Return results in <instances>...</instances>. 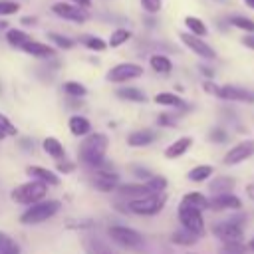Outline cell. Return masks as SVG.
<instances>
[{
    "mask_svg": "<svg viewBox=\"0 0 254 254\" xmlns=\"http://www.w3.org/2000/svg\"><path fill=\"white\" fill-rule=\"evenodd\" d=\"M155 103L159 105H167V107H181L183 105V99L175 93H169V91H163V93H157L155 97Z\"/></svg>",
    "mask_w": 254,
    "mask_h": 254,
    "instance_id": "30",
    "label": "cell"
},
{
    "mask_svg": "<svg viewBox=\"0 0 254 254\" xmlns=\"http://www.w3.org/2000/svg\"><path fill=\"white\" fill-rule=\"evenodd\" d=\"M107 147H109L107 135H105V133H93V135H89V137L81 143V147H79V159H81L85 165L101 167L103 161H105Z\"/></svg>",
    "mask_w": 254,
    "mask_h": 254,
    "instance_id": "1",
    "label": "cell"
},
{
    "mask_svg": "<svg viewBox=\"0 0 254 254\" xmlns=\"http://www.w3.org/2000/svg\"><path fill=\"white\" fill-rule=\"evenodd\" d=\"M69 131H71V135H77V137H83V135H87L89 131H91V123H89V119H85V117H81V115H73V117H69Z\"/></svg>",
    "mask_w": 254,
    "mask_h": 254,
    "instance_id": "20",
    "label": "cell"
},
{
    "mask_svg": "<svg viewBox=\"0 0 254 254\" xmlns=\"http://www.w3.org/2000/svg\"><path fill=\"white\" fill-rule=\"evenodd\" d=\"M81 42H83L89 50H95V52H103V50L107 48V44H105L101 38H97V36H83Z\"/></svg>",
    "mask_w": 254,
    "mask_h": 254,
    "instance_id": "35",
    "label": "cell"
},
{
    "mask_svg": "<svg viewBox=\"0 0 254 254\" xmlns=\"http://www.w3.org/2000/svg\"><path fill=\"white\" fill-rule=\"evenodd\" d=\"M228 24H232L234 28L238 30H244V32H254V20L252 18H246V16H240V14H234L228 18Z\"/></svg>",
    "mask_w": 254,
    "mask_h": 254,
    "instance_id": "31",
    "label": "cell"
},
{
    "mask_svg": "<svg viewBox=\"0 0 254 254\" xmlns=\"http://www.w3.org/2000/svg\"><path fill=\"white\" fill-rule=\"evenodd\" d=\"M190 143H192L190 137H181V139H177L175 143H171V145L165 149V157H167V159H177V157L185 155L187 149L190 147Z\"/></svg>",
    "mask_w": 254,
    "mask_h": 254,
    "instance_id": "19",
    "label": "cell"
},
{
    "mask_svg": "<svg viewBox=\"0 0 254 254\" xmlns=\"http://www.w3.org/2000/svg\"><path fill=\"white\" fill-rule=\"evenodd\" d=\"M64 91L67 95H71V97H83L87 93V89L81 83H77V81H65L64 83Z\"/></svg>",
    "mask_w": 254,
    "mask_h": 254,
    "instance_id": "34",
    "label": "cell"
},
{
    "mask_svg": "<svg viewBox=\"0 0 254 254\" xmlns=\"http://www.w3.org/2000/svg\"><path fill=\"white\" fill-rule=\"evenodd\" d=\"M240 206H242L240 198L234 196L232 192H220L208 198V208L212 210H240Z\"/></svg>",
    "mask_w": 254,
    "mask_h": 254,
    "instance_id": "13",
    "label": "cell"
},
{
    "mask_svg": "<svg viewBox=\"0 0 254 254\" xmlns=\"http://www.w3.org/2000/svg\"><path fill=\"white\" fill-rule=\"evenodd\" d=\"M234 189V179L232 177H214V181H210L208 190H212V194H220V192H230Z\"/></svg>",
    "mask_w": 254,
    "mask_h": 254,
    "instance_id": "21",
    "label": "cell"
},
{
    "mask_svg": "<svg viewBox=\"0 0 254 254\" xmlns=\"http://www.w3.org/2000/svg\"><path fill=\"white\" fill-rule=\"evenodd\" d=\"M14 244H16V242H14L6 232H2V230H0V254H4V252H6L8 248H12Z\"/></svg>",
    "mask_w": 254,
    "mask_h": 254,
    "instance_id": "41",
    "label": "cell"
},
{
    "mask_svg": "<svg viewBox=\"0 0 254 254\" xmlns=\"http://www.w3.org/2000/svg\"><path fill=\"white\" fill-rule=\"evenodd\" d=\"M254 155V139H246L236 143L226 155H224V165H238Z\"/></svg>",
    "mask_w": 254,
    "mask_h": 254,
    "instance_id": "10",
    "label": "cell"
},
{
    "mask_svg": "<svg viewBox=\"0 0 254 254\" xmlns=\"http://www.w3.org/2000/svg\"><path fill=\"white\" fill-rule=\"evenodd\" d=\"M58 171L60 173H71L73 171V165L71 163H65V161L64 163H58Z\"/></svg>",
    "mask_w": 254,
    "mask_h": 254,
    "instance_id": "47",
    "label": "cell"
},
{
    "mask_svg": "<svg viewBox=\"0 0 254 254\" xmlns=\"http://www.w3.org/2000/svg\"><path fill=\"white\" fill-rule=\"evenodd\" d=\"M119 194L123 196H129V198H141V196H147L151 194V189L147 185H139V183H129V185H119L117 187Z\"/></svg>",
    "mask_w": 254,
    "mask_h": 254,
    "instance_id": "17",
    "label": "cell"
},
{
    "mask_svg": "<svg viewBox=\"0 0 254 254\" xmlns=\"http://www.w3.org/2000/svg\"><path fill=\"white\" fill-rule=\"evenodd\" d=\"M48 38L58 46V48H64V50H69V48H73V40H69V38H65V36H62V34H56V32H52V34H48Z\"/></svg>",
    "mask_w": 254,
    "mask_h": 254,
    "instance_id": "36",
    "label": "cell"
},
{
    "mask_svg": "<svg viewBox=\"0 0 254 254\" xmlns=\"http://www.w3.org/2000/svg\"><path fill=\"white\" fill-rule=\"evenodd\" d=\"M157 139V133L151 129H141V131H133L127 137V145L131 147H147Z\"/></svg>",
    "mask_w": 254,
    "mask_h": 254,
    "instance_id": "16",
    "label": "cell"
},
{
    "mask_svg": "<svg viewBox=\"0 0 254 254\" xmlns=\"http://www.w3.org/2000/svg\"><path fill=\"white\" fill-rule=\"evenodd\" d=\"M185 24H187V28L190 30V34H194V36H206V24L200 20V18H196V16H187L185 18Z\"/></svg>",
    "mask_w": 254,
    "mask_h": 254,
    "instance_id": "28",
    "label": "cell"
},
{
    "mask_svg": "<svg viewBox=\"0 0 254 254\" xmlns=\"http://www.w3.org/2000/svg\"><path fill=\"white\" fill-rule=\"evenodd\" d=\"M242 44H244L246 48H250V50H254V32H250V34H246V36L242 38Z\"/></svg>",
    "mask_w": 254,
    "mask_h": 254,
    "instance_id": "46",
    "label": "cell"
},
{
    "mask_svg": "<svg viewBox=\"0 0 254 254\" xmlns=\"http://www.w3.org/2000/svg\"><path fill=\"white\" fill-rule=\"evenodd\" d=\"M143 75V67L139 64H117L113 65L109 71H107V81H113V83H123V81H129V79H137Z\"/></svg>",
    "mask_w": 254,
    "mask_h": 254,
    "instance_id": "8",
    "label": "cell"
},
{
    "mask_svg": "<svg viewBox=\"0 0 254 254\" xmlns=\"http://www.w3.org/2000/svg\"><path fill=\"white\" fill-rule=\"evenodd\" d=\"M93 185H95V189H99L101 192H111V190L117 187L115 183H107V181H101V179H95Z\"/></svg>",
    "mask_w": 254,
    "mask_h": 254,
    "instance_id": "42",
    "label": "cell"
},
{
    "mask_svg": "<svg viewBox=\"0 0 254 254\" xmlns=\"http://www.w3.org/2000/svg\"><path fill=\"white\" fill-rule=\"evenodd\" d=\"M2 137H4V135H2V131H0V139H2Z\"/></svg>",
    "mask_w": 254,
    "mask_h": 254,
    "instance_id": "56",
    "label": "cell"
},
{
    "mask_svg": "<svg viewBox=\"0 0 254 254\" xmlns=\"http://www.w3.org/2000/svg\"><path fill=\"white\" fill-rule=\"evenodd\" d=\"M4 254H20V248H18V244H14L12 248H8Z\"/></svg>",
    "mask_w": 254,
    "mask_h": 254,
    "instance_id": "51",
    "label": "cell"
},
{
    "mask_svg": "<svg viewBox=\"0 0 254 254\" xmlns=\"http://www.w3.org/2000/svg\"><path fill=\"white\" fill-rule=\"evenodd\" d=\"M20 10L18 2H8V0H0V16H10L16 14Z\"/></svg>",
    "mask_w": 254,
    "mask_h": 254,
    "instance_id": "39",
    "label": "cell"
},
{
    "mask_svg": "<svg viewBox=\"0 0 254 254\" xmlns=\"http://www.w3.org/2000/svg\"><path fill=\"white\" fill-rule=\"evenodd\" d=\"M22 50H24L26 54H30V56H36V58H52V56H56V50H54L52 46L42 44V42H34V40L26 42V44L22 46Z\"/></svg>",
    "mask_w": 254,
    "mask_h": 254,
    "instance_id": "15",
    "label": "cell"
},
{
    "mask_svg": "<svg viewBox=\"0 0 254 254\" xmlns=\"http://www.w3.org/2000/svg\"><path fill=\"white\" fill-rule=\"evenodd\" d=\"M165 202H167V194H165L163 190H161V192H151V194H147V196L133 198V200L129 202V210L135 212V214H145V216H149V214L161 212L163 206H165Z\"/></svg>",
    "mask_w": 254,
    "mask_h": 254,
    "instance_id": "4",
    "label": "cell"
},
{
    "mask_svg": "<svg viewBox=\"0 0 254 254\" xmlns=\"http://www.w3.org/2000/svg\"><path fill=\"white\" fill-rule=\"evenodd\" d=\"M218 2H222V0H218Z\"/></svg>",
    "mask_w": 254,
    "mask_h": 254,
    "instance_id": "58",
    "label": "cell"
},
{
    "mask_svg": "<svg viewBox=\"0 0 254 254\" xmlns=\"http://www.w3.org/2000/svg\"><path fill=\"white\" fill-rule=\"evenodd\" d=\"M244 2H246V6H250L254 10V0H244Z\"/></svg>",
    "mask_w": 254,
    "mask_h": 254,
    "instance_id": "54",
    "label": "cell"
},
{
    "mask_svg": "<svg viewBox=\"0 0 254 254\" xmlns=\"http://www.w3.org/2000/svg\"><path fill=\"white\" fill-rule=\"evenodd\" d=\"M179 222L183 224V228L202 236L204 234V220H202V210L194 208V206H189L185 202H181L179 206Z\"/></svg>",
    "mask_w": 254,
    "mask_h": 254,
    "instance_id": "6",
    "label": "cell"
},
{
    "mask_svg": "<svg viewBox=\"0 0 254 254\" xmlns=\"http://www.w3.org/2000/svg\"><path fill=\"white\" fill-rule=\"evenodd\" d=\"M181 202H185V204H189V206H194V208H198V210L208 208V198H206L204 194H200V192H187Z\"/></svg>",
    "mask_w": 254,
    "mask_h": 254,
    "instance_id": "26",
    "label": "cell"
},
{
    "mask_svg": "<svg viewBox=\"0 0 254 254\" xmlns=\"http://www.w3.org/2000/svg\"><path fill=\"white\" fill-rule=\"evenodd\" d=\"M58 210H60V202L58 200H44V202L38 200L26 212H22L20 222L22 224H40V222L52 218Z\"/></svg>",
    "mask_w": 254,
    "mask_h": 254,
    "instance_id": "3",
    "label": "cell"
},
{
    "mask_svg": "<svg viewBox=\"0 0 254 254\" xmlns=\"http://www.w3.org/2000/svg\"><path fill=\"white\" fill-rule=\"evenodd\" d=\"M202 87H204V91H208V93H212V95H214V93H216V89H218V85H216V83H212V81H204V83H202Z\"/></svg>",
    "mask_w": 254,
    "mask_h": 254,
    "instance_id": "48",
    "label": "cell"
},
{
    "mask_svg": "<svg viewBox=\"0 0 254 254\" xmlns=\"http://www.w3.org/2000/svg\"><path fill=\"white\" fill-rule=\"evenodd\" d=\"M0 131H2L4 137H6V135H8V137H14V135L18 133V129L14 127V123H12L6 115H2V113H0Z\"/></svg>",
    "mask_w": 254,
    "mask_h": 254,
    "instance_id": "38",
    "label": "cell"
},
{
    "mask_svg": "<svg viewBox=\"0 0 254 254\" xmlns=\"http://www.w3.org/2000/svg\"><path fill=\"white\" fill-rule=\"evenodd\" d=\"M248 248H250V250H254V238H252V240L248 242Z\"/></svg>",
    "mask_w": 254,
    "mask_h": 254,
    "instance_id": "55",
    "label": "cell"
},
{
    "mask_svg": "<svg viewBox=\"0 0 254 254\" xmlns=\"http://www.w3.org/2000/svg\"><path fill=\"white\" fill-rule=\"evenodd\" d=\"M46 190H48L46 183H42L38 179H32V181H28L24 185H18L10 192V196H12V200H16L20 204H34V202H38V200H42L46 196Z\"/></svg>",
    "mask_w": 254,
    "mask_h": 254,
    "instance_id": "2",
    "label": "cell"
},
{
    "mask_svg": "<svg viewBox=\"0 0 254 254\" xmlns=\"http://www.w3.org/2000/svg\"><path fill=\"white\" fill-rule=\"evenodd\" d=\"M52 12L65 18V20H71V22H85L87 20V12L85 8L77 6V4H67V2H56L52 6Z\"/></svg>",
    "mask_w": 254,
    "mask_h": 254,
    "instance_id": "12",
    "label": "cell"
},
{
    "mask_svg": "<svg viewBox=\"0 0 254 254\" xmlns=\"http://www.w3.org/2000/svg\"><path fill=\"white\" fill-rule=\"evenodd\" d=\"M218 254H246V246L242 242H222Z\"/></svg>",
    "mask_w": 254,
    "mask_h": 254,
    "instance_id": "33",
    "label": "cell"
},
{
    "mask_svg": "<svg viewBox=\"0 0 254 254\" xmlns=\"http://www.w3.org/2000/svg\"><path fill=\"white\" fill-rule=\"evenodd\" d=\"M73 4H77V6H81V8H89V0H71Z\"/></svg>",
    "mask_w": 254,
    "mask_h": 254,
    "instance_id": "50",
    "label": "cell"
},
{
    "mask_svg": "<svg viewBox=\"0 0 254 254\" xmlns=\"http://www.w3.org/2000/svg\"><path fill=\"white\" fill-rule=\"evenodd\" d=\"M200 71H202L206 77H212V69H210V67H204V65H202V67H200Z\"/></svg>",
    "mask_w": 254,
    "mask_h": 254,
    "instance_id": "52",
    "label": "cell"
},
{
    "mask_svg": "<svg viewBox=\"0 0 254 254\" xmlns=\"http://www.w3.org/2000/svg\"><path fill=\"white\" fill-rule=\"evenodd\" d=\"M133 173H135L139 179H145V181L153 177V173H151V171H147V169H143V167H133Z\"/></svg>",
    "mask_w": 254,
    "mask_h": 254,
    "instance_id": "45",
    "label": "cell"
},
{
    "mask_svg": "<svg viewBox=\"0 0 254 254\" xmlns=\"http://www.w3.org/2000/svg\"><path fill=\"white\" fill-rule=\"evenodd\" d=\"M246 194H248L250 198H254V185H248V187H246Z\"/></svg>",
    "mask_w": 254,
    "mask_h": 254,
    "instance_id": "53",
    "label": "cell"
},
{
    "mask_svg": "<svg viewBox=\"0 0 254 254\" xmlns=\"http://www.w3.org/2000/svg\"><path fill=\"white\" fill-rule=\"evenodd\" d=\"M149 64H151V67H153L157 73H169V71L173 69V64H171V60H169L167 56H161V54H155V56H151Z\"/></svg>",
    "mask_w": 254,
    "mask_h": 254,
    "instance_id": "25",
    "label": "cell"
},
{
    "mask_svg": "<svg viewBox=\"0 0 254 254\" xmlns=\"http://www.w3.org/2000/svg\"><path fill=\"white\" fill-rule=\"evenodd\" d=\"M181 40H183V44H185L190 52H194L196 56H200V58H204V60H214V58H216V52H214L204 40H200V36H194V34H190V32H183V34H181Z\"/></svg>",
    "mask_w": 254,
    "mask_h": 254,
    "instance_id": "9",
    "label": "cell"
},
{
    "mask_svg": "<svg viewBox=\"0 0 254 254\" xmlns=\"http://www.w3.org/2000/svg\"><path fill=\"white\" fill-rule=\"evenodd\" d=\"M117 97L127 99V101H137V103L147 101V95L141 89H137V87H119L117 89Z\"/></svg>",
    "mask_w": 254,
    "mask_h": 254,
    "instance_id": "24",
    "label": "cell"
},
{
    "mask_svg": "<svg viewBox=\"0 0 254 254\" xmlns=\"http://www.w3.org/2000/svg\"><path fill=\"white\" fill-rule=\"evenodd\" d=\"M95 179H101V181H107V183H115V185H117L119 175H115V173H105V171H97V173H95Z\"/></svg>",
    "mask_w": 254,
    "mask_h": 254,
    "instance_id": "44",
    "label": "cell"
},
{
    "mask_svg": "<svg viewBox=\"0 0 254 254\" xmlns=\"http://www.w3.org/2000/svg\"><path fill=\"white\" fill-rule=\"evenodd\" d=\"M107 234L119 246H125V248H139V246H143V236L137 230L129 228V226H119V224L117 226H109Z\"/></svg>",
    "mask_w": 254,
    "mask_h": 254,
    "instance_id": "7",
    "label": "cell"
},
{
    "mask_svg": "<svg viewBox=\"0 0 254 254\" xmlns=\"http://www.w3.org/2000/svg\"><path fill=\"white\" fill-rule=\"evenodd\" d=\"M226 137H228V135H226V131H224V129H220V127H216V129H212V131H210V139H212L214 143H224V141H226Z\"/></svg>",
    "mask_w": 254,
    "mask_h": 254,
    "instance_id": "43",
    "label": "cell"
},
{
    "mask_svg": "<svg viewBox=\"0 0 254 254\" xmlns=\"http://www.w3.org/2000/svg\"><path fill=\"white\" fill-rule=\"evenodd\" d=\"M198 234H194V232H190V230H187V228H183V230H177V232H173V236H171V240H173V244H181V246H190V244H196L198 242Z\"/></svg>",
    "mask_w": 254,
    "mask_h": 254,
    "instance_id": "23",
    "label": "cell"
},
{
    "mask_svg": "<svg viewBox=\"0 0 254 254\" xmlns=\"http://www.w3.org/2000/svg\"><path fill=\"white\" fill-rule=\"evenodd\" d=\"M42 147H44V151H46L50 157H54V159H64V157H65L64 145H62L56 137H46L44 143H42Z\"/></svg>",
    "mask_w": 254,
    "mask_h": 254,
    "instance_id": "22",
    "label": "cell"
},
{
    "mask_svg": "<svg viewBox=\"0 0 254 254\" xmlns=\"http://www.w3.org/2000/svg\"><path fill=\"white\" fill-rule=\"evenodd\" d=\"M22 24H26V26H34V24H36V18H34V16H24V18H22Z\"/></svg>",
    "mask_w": 254,
    "mask_h": 254,
    "instance_id": "49",
    "label": "cell"
},
{
    "mask_svg": "<svg viewBox=\"0 0 254 254\" xmlns=\"http://www.w3.org/2000/svg\"><path fill=\"white\" fill-rule=\"evenodd\" d=\"M212 173H214V169H212L210 165H198V167H194V169L189 171V181H192V183H202V181H206Z\"/></svg>",
    "mask_w": 254,
    "mask_h": 254,
    "instance_id": "27",
    "label": "cell"
},
{
    "mask_svg": "<svg viewBox=\"0 0 254 254\" xmlns=\"http://www.w3.org/2000/svg\"><path fill=\"white\" fill-rule=\"evenodd\" d=\"M141 6H143L145 12H149V14H157V12L161 10L163 2H161V0H141Z\"/></svg>",
    "mask_w": 254,
    "mask_h": 254,
    "instance_id": "40",
    "label": "cell"
},
{
    "mask_svg": "<svg viewBox=\"0 0 254 254\" xmlns=\"http://www.w3.org/2000/svg\"><path fill=\"white\" fill-rule=\"evenodd\" d=\"M26 173H28L32 179H38V181H42V183H46V185H52V187L60 185V177H58L54 171H50V169H44V167H38V165H30V167L26 169Z\"/></svg>",
    "mask_w": 254,
    "mask_h": 254,
    "instance_id": "14",
    "label": "cell"
},
{
    "mask_svg": "<svg viewBox=\"0 0 254 254\" xmlns=\"http://www.w3.org/2000/svg\"><path fill=\"white\" fill-rule=\"evenodd\" d=\"M145 185L151 189V192H161V190H165L167 181H165L163 177H159V175H153L151 179H147V183H145Z\"/></svg>",
    "mask_w": 254,
    "mask_h": 254,
    "instance_id": "37",
    "label": "cell"
},
{
    "mask_svg": "<svg viewBox=\"0 0 254 254\" xmlns=\"http://www.w3.org/2000/svg\"><path fill=\"white\" fill-rule=\"evenodd\" d=\"M6 40H8L10 46L22 50V46H24L26 42H30L32 38H30L26 32H22V30H8V32H6Z\"/></svg>",
    "mask_w": 254,
    "mask_h": 254,
    "instance_id": "29",
    "label": "cell"
},
{
    "mask_svg": "<svg viewBox=\"0 0 254 254\" xmlns=\"http://www.w3.org/2000/svg\"><path fill=\"white\" fill-rule=\"evenodd\" d=\"M83 250H85V254H115L105 242H101L99 238H93V236L83 238Z\"/></svg>",
    "mask_w": 254,
    "mask_h": 254,
    "instance_id": "18",
    "label": "cell"
},
{
    "mask_svg": "<svg viewBox=\"0 0 254 254\" xmlns=\"http://www.w3.org/2000/svg\"><path fill=\"white\" fill-rule=\"evenodd\" d=\"M189 254H194V252H189Z\"/></svg>",
    "mask_w": 254,
    "mask_h": 254,
    "instance_id": "57",
    "label": "cell"
},
{
    "mask_svg": "<svg viewBox=\"0 0 254 254\" xmlns=\"http://www.w3.org/2000/svg\"><path fill=\"white\" fill-rule=\"evenodd\" d=\"M129 38H131V32L125 30V28H119V30H115V32L111 34V38H109V46H111V48H119V46L125 44Z\"/></svg>",
    "mask_w": 254,
    "mask_h": 254,
    "instance_id": "32",
    "label": "cell"
},
{
    "mask_svg": "<svg viewBox=\"0 0 254 254\" xmlns=\"http://www.w3.org/2000/svg\"><path fill=\"white\" fill-rule=\"evenodd\" d=\"M242 220H244V216L216 222L212 226V234L216 238H220L222 242H242V238H244V222Z\"/></svg>",
    "mask_w": 254,
    "mask_h": 254,
    "instance_id": "5",
    "label": "cell"
},
{
    "mask_svg": "<svg viewBox=\"0 0 254 254\" xmlns=\"http://www.w3.org/2000/svg\"><path fill=\"white\" fill-rule=\"evenodd\" d=\"M216 97L226 99V101H240V103H254V93L244 89V87H236V85H218Z\"/></svg>",
    "mask_w": 254,
    "mask_h": 254,
    "instance_id": "11",
    "label": "cell"
}]
</instances>
